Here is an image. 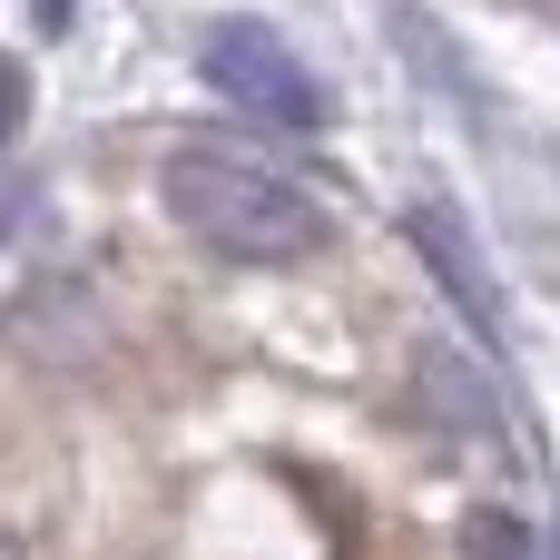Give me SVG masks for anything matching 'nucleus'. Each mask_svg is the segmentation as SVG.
Listing matches in <instances>:
<instances>
[{
  "instance_id": "f257e3e1",
  "label": "nucleus",
  "mask_w": 560,
  "mask_h": 560,
  "mask_svg": "<svg viewBox=\"0 0 560 560\" xmlns=\"http://www.w3.org/2000/svg\"><path fill=\"white\" fill-rule=\"evenodd\" d=\"M158 197L197 246L246 256V266H285V256L325 246V197H305L295 177H276V167H256L236 148H177L158 167Z\"/></svg>"
},
{
  "instance_id": "f03ea898",
  "label": "nucleus",
  "mask_w": 560,
  "mask_h": 560,
  "mask_svg": "<svg viewBox=\"0 0 560 560\" xmlns=\"http://www.w3.org/2000/svg\"><path fill=\"white\" fill-rule=\"evenodd\" d=\"M197 69H207V89H217V98H236V108H246V118H266V128H315V118H325L315 69L295 59V39H285V30H266V20H207Z\"/></svg>"
},
{
  "instance_id": "7ed1b4c3",
  "label": "nucleus",
  "mask_w": 560,
  "mask_h": 560,
  "mask_svg": "<svg viewBox=\"0 0 560 560\" xmlns=\"http://www.w3.org/2000/svg\"><path fill=\"white\" fill-rule=\"evenodd\" d=\"M413 246H423V256H433V276L463 295L472 335H502V295H492V276H482V256H472L463 217H443V207H413Z\"/></svg>"
},
{
  "instance_id": "20e7f679",
  "label": "nucleus",
  "mask_w": 560,
  "mask_h": 560,
  "mask_svg": "<svg viewBox=\"0 0 560 560\" xmlns=\"http://www.w3.org/2000/svg\"><path fill=\"white\" fill-rule=\"evenodd\" d=\"M20 118H30V79H20V59H0V148H10Z\"/></svg>"
},
{
  "instance_id": "39448f33",
  "label": "nucleus",
  "mask_w": 560,
  "mask_h": 560,
  "mask_svg": "<svg viewBox=\"0 0 560 560\" xmlns=\"http://www.w3.org/2000/svg\"><path fill=\"white\" fill-rule=\"evenodd\" d=\"M0 560H20V541H10V532H0Z\"/></svg>"
}]
</instances>
